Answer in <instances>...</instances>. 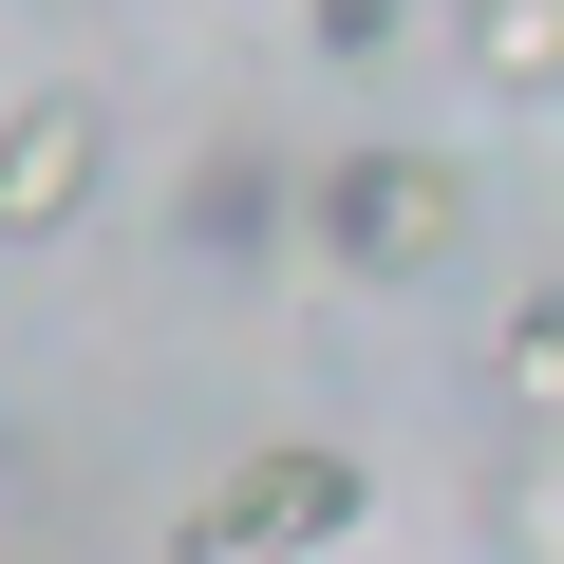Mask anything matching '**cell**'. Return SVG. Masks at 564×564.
<instances>
[{
  "instance_id": "obj_1",
  "label": "cell",
  "mask_w": 564,
  "mask_h": 564,
  "mask_svg": "<svg viewBox=\"0 0 564 564\" xmlns=\"http://www.w3.org/2000/svg\"><path fill=\"white\" fill-rule=\"evenodd\" d=\"M302 245H321V282H433V263L470 245V170H452L433 132H358V151L302 188Z\"/></svg>"
},
{
  "instance_id": "obj_2",
  "label": "cell",
  "mask_w": 564,
  "mask_h": 564,
  "mask_svg": "<svg viewBox=\"0 0 564 564\" xmlns=\"http://www.w3.org/2000/svg\"><path fill=\"white\" fill-rule=\"evenodd\" d=\"M358 508H377V470H358V452L263 433V452H245V470H226L170 545H188V564H302V545H358Z\"/></svg>"
},
{
  "instance_id": "obj_3",
  "label": "cell",
  "mask_w": 564,
  "mask_h": 564,
  "mask_svg": "<svg viewBox=\"0 0 564 564\" xmlns=\"http://www.w3.org/2000/svg\"><path fill=\"white\" fill-rule=\"evenodd\" d=\"M170 245H188L207 282H263L282 245H302V170H282L263 132H207V151H188V188H170Z\"/></svg>"
},
{
  "instance_id": "obj_4",
  "label": "cell",
  "mask_w": 564,
  "mask_h": 564,
  "mask_svg": "<svg viewBox=\"0 0 564 564\" xmlns=\"http://www.w3.org/2000/svg\"><path fill=\"white\" fill-rule=\"evenodd\" d=\"M95 170H113V113L95 95H20L0 113V245H57L95 207Z\"/></svg>"
},
{
  "instance_id": "obj_5",
  "label": "cell",
  "mask_w": 564,
  "mask_h": 564,
  "mask_svg": "<svg viewBox=\"0 0 564 564\" xmlns=\"http://www.w3.org/2000/svg\"><path fill=\"white\" fill-rule=\"evenodd\" d=\"M452 39L489 95H564V0H452Z\"/></svg>"
},
{
  "instance_id": "obj_6",
  "label": "cell",
  "mask_w": 564,
  "mask_h": 564,
  "mask_svg": "<svg viewBox=\"0 0 564 564\" xmlns=\"http://www.w3.org/2000/svg\"><path fill=\"white\" fill-rule=\"evenodd\" d=\"M489 377H508V395H527V414L564 433V282H527V302L489 321Z\"/></svg>"
},
{
  "instance_id": "obj_7",
  "label": "cell",
  "mask_w": 564,
  "mask_h": 564,
  "mask_svg": "<svg viewBox=\"0 0 564 564\" xmlns=\"http://www.w3.org/2000/svg\"><path fill=\"white\" fill-rule=\"evenodd\" d=\"M395 20H414V0H302V39L358 76V57H395Z\"/></svg>"
},
{
  "instance_id": "obj_8",
  "label": "cell",
  "mask_w": 564,
  "mask_h": 564,
  "mask_svg": "<svg viewBox=\"0 0 564 564\" xmlns=\"http://www.w3.org/2000/svg\"><path fill=\"white\" fill-rule=\"evenodd\" d=\"M0 489H20V433H0Z\"/></svg>"
}]
</instances>
